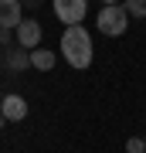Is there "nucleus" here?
<instances>
[{"instance_id":"obj_1","label":"nucleus","mask_w":146,"mask_h":153,"mask_svg":"<svg viewBox=\"0 0 146 153\" xmlns=\"http://www.w3.org/2000/svg\"><path fill=\"white\" fill-rule=\"evenodd\" d=\"M61 58L68 61L71 68H88L92 65V55H95V48H92V34H88L85 27H65V34H61Z\"/></svg>"},{"instance_id":"obj_2","label":"nucleus","mask_w":146,"mask_h":153,"mask_svg":"<svg viewBox=\"0 0 146 153\" xmlns=\"http://www.w3.org/2000/svg\"><path fill=\"white\" fill-rule=\"evenodd\" d=\"M95 27L105 34V38H119V34H126V27H129V14L122 10V4H105L102 10H99L95 17Z\"/></svg>"},{"instance_id":"obj_3","label":"nucleus","mask_w":146,"mask_h":153,"mask_svg":"<svg viewBox=\"0 0 146 153\" xmlns=\"http://www.w3.org/2000/svg\"><path fill=\"white\" fill-rule=\"evenodd\" d=\"M85 14H88L85 0H54V17H58L65 27H82Z\"/></svg>"},{"instance_id":"obj_4","label":"nucleus","mask_w":146,"mask_h":153,"mask_svg":"<svg viewBox=\"0 0 146 153\" xmlns=\"http://www.w3.org/2000/svg\"><path fill=\"white\" fill-rule=\"evenodd\" d=\"M41 24L38 21H27V17H24V21H21V27H17L14 31V38H17V48H24V51H38L41 48Z\"/></svg>"},{"instance_id":"obj_5","label":"nucleus","mask_w":146,"mask_h":153,"mask_svg":"<svg viewBox=\"0 0 146 153\" xmlns=\"http://www.w3.org/2000/svg\"><path fill=\"white\" fill-rule=\"evenodd\" d=\"M0 116H4L7 123H21V119H27V99L17 95V92L4 95V99H0Z\"/></svg>"},{"instance_id":"obj_6","label":"nucleus","mask_w":146,"mask_h":153,"mask_svg":"<svg viewBox=\"0 0 146 153\" xmlns=\"http://www.w3.org/2000/svg\"><path fill=\"white\" fill-rule=\"evenodd\" d=\"M21 21H24L21 0H0V27H4V31H17Z\"/></svg>"},{"instance_id":"obj_7","label":"nucleus","mask_w":146,"mask_h":153,"mask_svg":"<svg viewBox=\"0 0 146 153\" xmlns=\"http://www.w3.org/2000/svg\"><path fill=\"white\" fill-rule=\"evenodd\" d=\"M27 65H31V51H24V48H10L7 51V68L10 71H24Z\"/></svg>"},{"instance_id":"obj_8","label":"nucleus","mask_w":146,"mask_h":153,"mask_svg":"<svg viewBox=\"0 0 146 153\" xmlns=\"http://www.w3.org/2000/svg\"><path fill=\"white\" fill-rule=\"evenodd\" d=\"M31 68H38V71H51V68H54V51H48V48L31 51Z\"/></svg>"},{"instance_id":"obj_9","label":"nucleus","mask_w":146,"mask_h":153,"mask_svg":"<svg viewBox=\"0 0 146 153\" xmlns=\"http://www.w3.org/2000/svg\"><path fill=\"white\" fill-rule=\"evenodd\" d=\"M122 10L129 14V17H146V0H126Z\"/></svg>"},{"instance_id":"obj_10","label":"nucleus","mask_w":146,"mask_h":153,"mask_svg":"<svg viewBox=\"0 0 146 153\" xmlns=\"http://www.w3.org/2000/svg\"><path fill=\"white\" fill-rule=\"evenodd\" d=\"M126 153H146V140L143 136H129L126 140Z\"/></svg>"},{"instance_id":"obj_11","label":"nucleus","mask_w":146,"mask_h":153,"mask_svg":"<svg viewBox=\"0 0 146 153\" xmlns=\"http://www.w3.org/2000/svg\"><path fill=\"white\" fill-rule=\"evenodd\" d=\"M14 41V31H4V27H0V44H10Z\"/></svg>"},{"instance_id":"obj_12","label":"nucleus","mask_w":146,"mask_h":153,"mask_svg":"<svg viewBox=\"0 0 146 153\" xmlns=\"http://www.w3.org/2000/svg\"><path fill=\"white\" fill-rule=\"evenodd\" d=\"M4 123H7V119H4V116H0V129H4Z\"/></svg>"},{"instance_id":"obj_13","label":"nucleus","mask_w":146,"mask_h":153,"mask_svg":"<svg viewBox=\"0 0 146 153\" xmlns=\"http://www.w3.org/2000/svg\"><path fill=\"white\" fill-rule=\"evenodd\" d=\"M0 65H4V61H0Z\"/></svg>"}]
</instances>
